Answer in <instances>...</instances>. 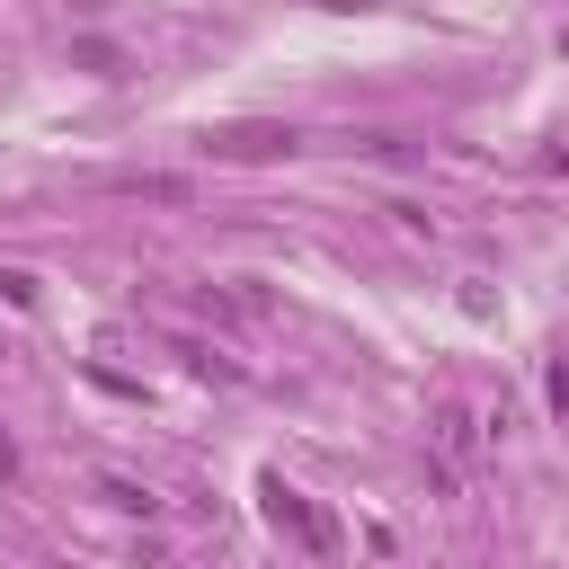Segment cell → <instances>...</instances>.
I'll return each mask as SVG.
<instances>
[{"label":"cell","mask_w":569,"mask_h":569,"mask_svg":"<svg viewBox=\"0 0 569 569\" xmlns=\"http://www.w3.org/2000/svg\"><path fill=\"white\" fill-rule=\"evenodd\" d=\"M498 436H507V409H489V418H480L462 391H436V400H427V453H436V462H453L462 480L498 453Z\"/></svg>","instance_id":"obj_1"},{"label":"cell","mask_w":569,"mask_h":569,"mask_svg":"<svg viewBox=\"0 0 569 569\" xmlns=\"http://www.w3.org/2000/svg\"><path fill=\"white\" fill-rule=\"evenodd\" d=\"M267 516H276V533H293L302 551H338V533H329V516L302 498V489H284V480H267Z\"/></svg>","instance_id":"obj_2"},{"label":"cell","mask_w":569,"mask_h":569,"mask_svg":"<svg viewBox=\"0 0 569 569\" xmlns=\"http://www.w3.org/2000/svg\"><path fill=\"white\" fill-rule=\"evenodd\" d=\"M204 151L213 160H276V151H293V124H213Z\"/></svg>","instance_id":"obj_3"},{"label":"cell","mask_w":569,"mask_h":569,"mask_svg":"<svg viewBox=\"0 0 569 569\" xmlns=\"http://www.w3.org/2000/svg\"><path fill=\"white\" fill-rule=\"evenodd\" d=\"M116 196H133V204H187L196 187L169 178V169H133V178H116Z\"/></svg>","instance_id":"obj_4"},{"label":"cell","mask_w":569,"mask_h":569,"mask_svg":"<svg viewBox=\"0 0 569 569\" xmlns=\"http://www.w3.org/2000/svg\"><path fill=\"white\" fill-rule=\"evenodd\" d=\"M373 213H382V222H391V231H400V240H436V231H445V222H436V213H427V204H418V196H382V204H373Z\"/></svg>","instance_id":"obj_5"},{"label":"cell","mask_w":569,"mask_h":569,"mask_svg":"<svg viewBox=\"0 0 569 569\" xmlns=\"http://www.w3.org/2000/svg\"><path fill=\"white\" fill-rule=\"evenodd\" d=\"M98 498H107V507H124V516H160V498H151L142 480H124V471H107V480H98Z\"/></svg>","instance_id":"obj_6"},{"label":"cell","mask_w":569,"mask_h":569,"mask_svg":"<svg viewBox=\"0 0 569 569\" xmlns=\"http://www.w3.org/2000/svg\"><path fill=\"white\" fill-rule=\"evenodd\" d=\"M320 9H373V0H320Z\"/></svg>","instance_id":"obj_7"}]
</instances>
